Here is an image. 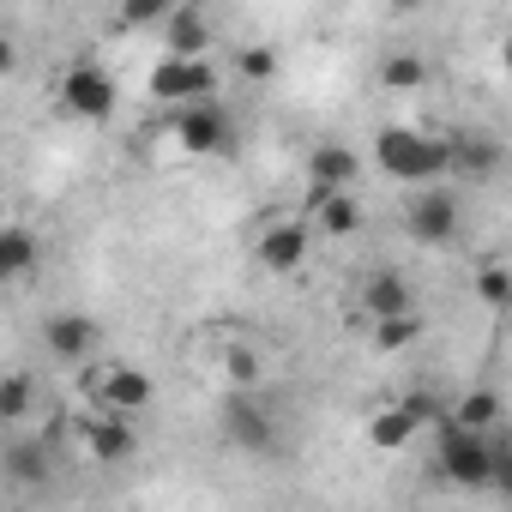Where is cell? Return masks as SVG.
I'll list each match as a JSON object with an SVG mask.
<instances>
[{
    "label": "cell",
    "mask_w": 512,
    "mask_h": 512,
    "mask_svg": "<svg viewBox=\"0 0 512 512\" xmlns=\"http://www.w3.org/2000/svg\"><path fill=\"white\" fill-rule=\"evenodd\" d=\"M446 163H452V145H446L440 133L386 127V133L374 139V169H380L386 181H398V187H428V181L446 175Z\"/></svg>",
    "instance_id": "6da1fadb"
},
{
    "label": "cell",
    "mask_w": 512,
    "mask_h": 512,
    "mask_svg": "<svg viewBox=\"0 0 512 512\" xmlns=\"http://www.w3.org/2000/svg\"><path fill=\"white\" fill-rule=\"evenodd\" d=\"M434 464L452 488H488V464H494V440L482 428H458V422H440V446H434Z\"/></svg>",
    "instance_id": "7a4b0ae2"
},
{
    "label": "cell",
    "mask_w": 512,
    "mask_h": 512,
    "mask_svg": "<svg viewBox=\"0 0 512 512\" xmlns=\"http://www.w3.org/2000/svg\"><path fill=\"white\" fill-rule=\"evenodd\" d=\"M235 139V121L217 97H193V103H175V145L193 151V157H217L229 151Z\"/></svg>",
    "instance_id": "3957f363"
},
{
    "label": "cell",
    "mask_w": 512,
    "mask_h": 512,
    "mask_svg": "<svg viewBox=\"0 0 512 512\" xmlns=\"http://www.w3.org/2000/svg\"><path fill=\"white\" fill-rule=\"evenodd\" d=\"M458 193L452 187H440V181H428V187H416V199L404 205V235L416 241V247H446L452 235H458Z\"/></svg>",
    "instance_id": "277c9868"
},
{
    "label": "cell",
    "mask_w": 512,
    "mask_h": 512,
    "mask_svg": "<svg viewBox=\"0 0 512 512\" xmlns=\"http://www.w3.org/2000/svg\"><path fill=\"white\" fill-rule=\"evenodd\" d=\"M211 91H217V67L205 55H163L157 73H151L157 103H193V97H211Z\"/></svg>",
    "instance_id": "5b68a950"
},
{
    "label": "cell",
    "mask_w": 512,
    "mask_h": 512,
    "mask_svg": "<svg viewBox=\"0 0 512 512\" xmlns=\"http://www.w3.org/2000/svg\"><path fill=\"white\" fill-rule=\"evenodd\" d=\"M223 440L241 446V452H272L278 446V416L260 404V398H247V386L223 404Z\"/></svg>",
    "instance_id": "8992f818"
},
{
    "label": "cell",
    "mask_w": 512,
    "mask_h": 512,
    "mask_svg": "<svg viewBox=\"0 0 512 512\" xmlns=\"http://www.w3.org/2000/svg\"><path fill=\"white\" fill-rule=\"evenodd\" d=\"M97 344H103V332H97V320H91V314L61 308V314H49V320H43V350H49L55 362H67V368L91 362V356H97Z\"/></svg>",
    "instance_id": "52a82bcc"
},
{
    "label": "cell",
    "mask_w": 512,
    "mask_h": 512,
    "mask_svg": "<svg viewBox=\"0 0 512 512\" xmlns=\"http://www.w3.org/2000/svg\"><path fill=\"white\" fill-rule=\"evenodd\" d=\"M61 103H67V115H79V121H109L115 115V79L103 73V67H67V79H61Z\"/></svg>",
    "instance_id": "ba28073f"
},
{
    "label": "cell",
    "mask_w": 512,
    "mask_h": 512,
    "mask_svg": "<svg viewBox=\"0 0 512 512\" xmlns=\"http://www.w3.org/2000/svg\"><path fill=\"white\" fill-rule=\"evenodd\" d=\"M151 398H157V386H151V374H145V368H133V362L109 368V374H103V386H97V404H103V410H115V416H145V410H151Z\"/></svg>",
    "instance_id": "9c48e42d"
},
{
    "label": "cell",
    "mask_w": 512,
    "mask_h": 512,
    "mask_svg": "<svg viewBox=\"0 0 512 512\" xmlns=\"http://www.w3.org/2000/svg\"><path fill=\"white\" fill-rule=\"evenodd\" d=\"M410 308H416V290H410L404 272L374 266V272L362 278V314H368V326H374V320H392V314H410Z\"/></svg>",
    "instance_id": "30bf717a"
},
{
    "label": "cell",
    "mask_w": 512,
    "mask_h": 512,
    "mask_svg": "<svg viewBox=\"0 0 512 512\" xmlns=\"http://www.w3.org/2000/svg\"><path fill=\"white\" fill-rule=\"evenodd\" d=\"M85 452H91L97 464H127V458L139 452V434H133V416H115V410H103V416H91V422H85Z\"/></svg>",
    "instance_id": "8fae6325"
},
{
    "label": "cell",
    "mask_w": 512,
    "mask_h": 512,
    "mask_svg": "<svg viewBox=\"0 0 512 512\" xmlns=\"http://www.w3.org/2000/svg\"><path fill=\"white\" fill-rule=\"evenodd\" d=\"M43 266V241L25 223H0V284H31Z\"/></svg>",
    "instance_id": "7c38bea8"
},
{
    "label": "cell",
    "mask_w": 512,
    "mask_h": 512,
    "mask_svg": "<svg viewBox=\"0 0 512 512\" xmlns=\"http://www.w3.org/2000/svg\"><path fill=\"white\" fill-rule=\"evenodd\" d=\"M302 260H308V229H302V223H272V229L260 235V266H266V272L290 278V272H302Z\"/></svg>",
    "instance_id": "4fadbf2b"
},
{
    "label": "cell",
    "mask_w": 512,
    "mask_h": 512,
    "mask_svg": "<svg viewBox=\"0 0 512 512\" xmlns=\"http://www.w3.org/2000/svg\"><path fill=\"white\" fill-rule=\"evenodd\" d=\"M0 476H7V482H25V488H43V482L55 476L49 446H43V440H13L7 452H0Z\"/></svg>",
    "instance_id": "5bb4252c"
},
{
    "label": "cell",
    "mask_w": 512,
    "mask_h": 512,
    "mask_svg": "<svg viewBox=\"0 0 512 512\" xmlns=\"http://www.w3.org/2000/svg\"><path fill=\"white\" fill-rule=\"evenodd\" d=\"M446 145H452L446 175H470V181H494V175H500V145H494V139L464 133V139H446Z\"/></svg>",
    "instance_id": "9a60e30c"
},
{
    "label": "cell",
    "mask_w": 512,
    "mask_h": 512,
    "mask_svg": "<svg viewBox=\"0 0 512 512\" xmlns=\"http://www.w3.org/2000/svg\"><path fill=\"white\" fill-rule=\"evenodd\" d=\"M314 217H320V229L338 235V241L362 229V205H356L350 187H314Z\"/></svg>",
    "instance_id": "2e32d148"
},
{
    "label": "cell",
    "mask_w": 512,
    "mask_h": 512,
    "mask_svg": "<svg viewBox=\"0 0 512 512\" xmlns=\"http://www.w3.org/2000/svg\"><path fill=\"white\" fill-rule=\"evenodd\" d=\"M163 43H169V55H205V43H211L205 13L187 7V0H175V13L163 19Z\"/></svg>",
    "instance_id": "e0dca14e"
},
{
    "label": "cell",
    "mask_w": 512,
    "mask_h": 512,
    "mask_svg": "<svg viewBox=\"0 0 512 512\" xmlns=\"http://www.w3.org/2000/svg\"><path fill=\"white\" fill-rule=\"evenodd\" d=\"M308 175H314V187H356L362 151H350V145H320V151L308 157Z\"/></svg>",
    "instance_id": "ac0fdd59"
},
{
    "label": "cell",
    "mask_w": 512,
    "mask_h": 512,
    "mask_svg": "<svg viewBox=\"0 0 512 512\" xmlns=\"http://www.w3.org/2000/svg\"><path fill=\"white\" fill-rule=\"evenodd\" d=\"M416 434H422V422H416L410 404H392V410H380V416L368 422V446H380V452H398V446H410Z\"/></svg>",
    "instance_id": "d6986e66"
},
{
    "label": "cell",
    "mask_w": 512,
    "mask_h": 512,
    "mask_svg": "<svg viewBox=\"0 0 512 512\" xmlns=\"http://www.w3.org/2000/svg\"><path fill=\"white\" fill-rule=\"evenodd\" d=\"M37 416V380L31 374H0V422L7 428H19V422H31Z\"/></svg>",
    "instance_id": "ffe728a7"
},
{
    "label": "cell",
    "mask_w": 512,
    "mask_h": 512,
    "mask_svg": "<svg viewBox=\"0 0 512 512\" xmlns=\"http://www.w3.org/2000/svg\"><path fill=\"white\" fill-rule=\"evenodd\" d=\"M500 410H506V404H500V392H488V386H482V392H464L458 404H446V422H458V428H482V434H488V428L500 422Z\"/></svg>",
    "instance_id": "44dd1931"
},
{
    "label": "cell",
    "mask_w": 512,
    "mask_h": 512,
    "mask_svg": "<svg viewBox=\"0 0 512 512\" xmlns=\"http://www.w3.org/2000/svg\"><path fill=\"white\" fill-rule=\"evenodd\" d=\"M374 344H380V350H410V344H422V314L410 308V314L374 320Z\"/></svg>",
    "instance_id": "7402d4cb"
},
{
    "label": "cell",
    "mask_w": 512,
    "mask_h": 512,
    "mask_svg": "<svg viewBox=\"0 0 512 512\" xmlns=\"http://www.w3.org/2000/svg\"><path fill=\"white\" fill-rule=\"evenodd\" d=\"M380 79H386V91H422L428 85V61L422 55H392L380 67Z\"/></svg>",
    "instance_id": "603a6c76"
},
{
    "label": "cell",
    "mask_w": 512,
    "mask_h": 512,
    "mask_svg": "<svg viewBox=\"0 0 512 512\" xmlns=\"http://www.w3.org/2000/svg\"><path fill=\"white\" fill-rule=\"evenodd\" d=\"M175 13V0H121V31H151Z\"/></svg>",
    "instance_id": "cb8c5ba5"
},
{
    "label": "cell",
    "mask_w": 512,
    "mask_h": 512,
    "mask_svg": "<svg viewBox=\"0 0 512 512\" xmlns=\"http://www.w3.org/2000/svg\"><path fill=\"white\" fill-rule=\"evenodd\" d=\"M235 73H241L247 85H266V79L278 73V49H241V55H235Z\"/></svg>",
    "instance_id": "d4e9b609"
},
{
    "label": "cell",
    "mask_w": 512,
    "mask_h": 512,
    "mask_svg": "<svg viewBox=\"0 0 512 512\" xmlns=\"http://www.w3.org/2000/svg\"><path fill=\"white\" fill-rule=\"evenodd\" d=\"M476 296H482L488 308H506V302H512V272H506V266H482V272H476Z\"/></svg>",
    "instance_id": "484cf974"
},
{
    "label": "cell",
    "mask_w": 512,
    "mask_h": 512,
    "mask_svg": "<svg viewBox=\"0 0 512 512\" xmlns=\"http://www.w3.org/2000/svg\"><path fill=\"white\" fill-rule=\"evenodd\" d=\"M223 374H229L235 386H253V380H260V356H253L247 344H229V350H223Z\"/></svg>",
    "instance_id": "4316f807"
},
{
    "label": "cell",
    "mask_w": 512,
    "mask_h": 512,
    "mask_svg": "<svg viewBox=\"0 0 512 512\" xmlns=\"http://www.w3.org/2000/svg\"><path fill=\"white\" fill-rule=\"evenodd\" d=\"M13 61H19V49H13V37H7V31H0V79L13 73Z\"/></svg>",
    "instance_id": "83f0119b"
}]
</instances>
